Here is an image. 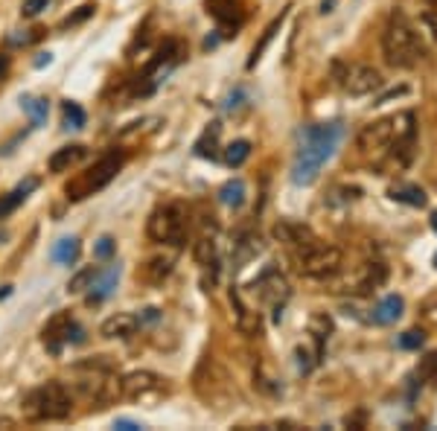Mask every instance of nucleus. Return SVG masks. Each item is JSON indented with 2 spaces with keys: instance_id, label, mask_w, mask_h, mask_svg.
<instances>
[{
  "instance_id": "43",
  "label": "nucleus",
  "mask_w": 437,
  "mask_h": 431,
  "mask_svg": "<svg viewBox=\"0 0 437 431\" xmlns=\"http://www.w3.org/2000/svg\"><path fill=\"white\" fill-rule=\"evenodd\" d=\"M6 295H9V286H6V289H0V298H6Z\"/></svg>"
},
{
  "instance_id": "15",
  "label": "nucleus",
  "mask_w": 437,
  "mask_h": 431,
  "mask_svg": "<svg viewBox=\"0 0 437 431\" xmlns=\"http://www.w3.org/2000/svg\"><path fill=\"white\" fill-rule=\"evenodd\" d=\"M385 280H388V268L382 263H367L359 277H356L353 291H356V295H370V291H376Z\"/></svg>"
},
{
  "instance_id": "11",
  "label": "nucleus",
  "mask_w": 437,
  "mask_h": 431,
  "mask_svg": "<svg viewBox=\"0 0 437 431\" xmlns=\"http://www.w3.org/2000/svg\"><path fill=\"white\" fill-rule=\"evenodd\" d=\"M161 390V376L152 370H131L120 379V397L123 399H143Z\"/></svg>"
},
{
  "instance_id": "12",
  "label": "nucleus",
  "mask_w": 437,
  "mask_h": 431,
  "mask_svg": "<svg viewBox=\"0 0 437 431\" xmlns=\"http://www.w3.org/2000/svg\"><path fill=\"white\" fill-rule=\"evenodd\" d=\"M274 237L280 239V242H286L289 248H306V245L315 242V233H312L306 225L292 222V219L277 222V225H274Z\"/></svg>"
},
{
  "instance_id": "18",
  "label": "nucleus",
  "mask_w": 437,
  "mask_h": 431,
  "mask_svg": "<svg viewBox=\"0 0 437 431\" xmlns=\"http://www.w3.org/2000/svg\"><path fill=\"white\" fill-rule=\"evenodd\" d=\"M117 280H120V265H108L103 274H96V277H93V291H91V303H99V300H105L108 295H111V291L117 289Z\"/></svg>"
},
{
  "instance_id": "36",
  "label": "nucleus",
  "mask_w": 437,
  "mask_h": 431,
  "mask_svg": "<svg viewBox=\"0 0 437 431\" xmlns=\"http://www.w3.org/2000/svg\"><path fill=\"white\" fill-rule=\"evenodd\" d=\"M114 428H120V431H137V428H143V425L134 423V420H117Z\"/></svg>"
},
{
  "instance_id": "44",
  "label": "nucleus",
  "mask_w": 437,
  "mask_h": 431,
  "mask_svg": "<svg viewBox=\"0 0 437 431\" xmlns=\"http://www.w3.org/2000/svg\"><path fill=\"white\" fill-rule=\"evenodd\" d=\"M4 239H6V233H0V242H4Z\"/></svg>"
},
{
  "instance_id": "41",
  "label": "nucleus",
  "mask_w": 437,
  "mask_h": 431,
  "mask_svg": "<svg viewBox=\"0 0 437 431\" xmlns=\"http://www.w3.org/2000/svg\"><path fill=\"white\" fill-rule=\"evenodd\" d=\"M431 230H434V233H437V210H434V213H431Z\"/></svg>"
},
{
  "instance_id": "4",
  "label": "nucleus",
  "mask_w": 437,
  "mask_h": 431,
  "mask_svg": "<svg viewBox=\"0 0 437 431\" xmlns=\"http://www.w3.org/2000/svg\"><path fill=\"white\" fill-rule=\"evenodd\" d=\"M123 161H126V154L117 152V149L108 152V154H103V158H99L91 169H85L82 175H76V178L65 187L67 199H70V201H82V199H88V195L99 192L103 187H108V184L117 178V172H120Z\"/></svg>"
},
{
  "instance_id": "40",
  "label": "nucleus",
  "mask_w": 437,
  "mask_h": 431,
  "mask_svg": "<svg viewBox=\"0 0 437 431\" xmlns=\"http://www.w3.org/2000/svg\"><path fill=\"white\" fill-rule=\"evenodd\" d=\"M50 58H53L50 53H41V58H38V62H35V65H38V67H44V65H50Z\"/></svg>"
},
{
  "instance_id": "21",
  "label": "nucleus",
  "mask_w": 437,
  "mask_h": 431,
  "mask_svg": "<svg viewBox=\"0 0 437 431\" xmlns=\"http://www.w3.org/2000/svg\"><path fill=\"white\" fill-rule=\"evenodd\" d=\"M85 158V146H65V149H58L53 152V158H50V172H70L79 161Z\"/></svg>"
},
{
  "instance_id": "14",
  "label": "nucleus",
  "mask_w": 437,
  "mask_h": 431,
  "mask_svg": "<svg viewBox=\"0 0 437 431\" xmlns=\"http://www.w3.org/2000/svg\"><path fill=\"white\" fill-rule=\"evenodd\" d=\"M70 324H73L70 312H58V315H53V318L47 321V326H44V344H47L53 352H58V350H62V344H67V329H70Z\"/></svg>"
},
{
  "instance_id": "32",
  "label": "nucleus",
  "mask_w": 437,
  "mask_h": 431,
  "mask_svg": "<svg viewBox=\"0 0 437 431\" xmlns=\"http://www.w3.org/2000/svg\"><path fill=\"white\" fill-rule=\"evenodd\" d=\"M330 332H332V321L327 315H315L312 318V336L318 338V344H324V338H330Z\"/></svg>"
},
{
  "instance_id": "34",
  "label": "nucleus",
  "mask_w": 437,
  "mask_h": 431,
  "mask_svg": "<svg viewBox=\"0 0 437 431\" xmlns=\"http://www.w3.org/2000/svg\"><path fill=\"white\" fill-rule=\"evenodd\" d=\"M50 0H24V6H21V15L24 18H35V15H41L47 9Z\"/></svg>"
},
{
  "instance_id": "9",
  "label": "nucleus",
  "mask_w": 437,
  "mask_h": 431,
  "mask_svg": "<svg viewBox=\"0 0 437 431\" xmlns=\"http://www.w3.org/2000/svg\"><path fill=\"white\" fill-rule=\"evenodd\" d=\"M256 289H260V300L274 309V321H280L283 318V303L289 300V283H286V277H283L280 271L266 268L263 277L256 280Z\"/></svg>"
},
{
  "instance_id": "23",
  "label": "nucleus",
  "mask_w": 437,
  "mask_h": 431,
  "mask_svg": "<svg viewBox=\"0 0 437 431\" xmlns=\"http://www.w3.org/2000/svg\"><path fill=\"white\" fill-rule=\"evenodd\" d=\"M169 271H172V260L155 257V260H149V263L143 265V280L152 283V286H157V283H164V280L169 277Z\"/></svg>"
},
{
  "instance_id": "20",
  "label": "nucleus",
  "mask_w": 437,
  "mask_h": 431,
  "mask_svg": "<svg viewBox=\"0 0 437 431\" xmlns=\"http://www.w3.org/2000/svg\"><path fill=\"white\" fill-rule=\"evenodd\" d=\"M388 195L393 201H400V204H408V207H426V192L423 187H417V184H393L388 190Z\"/></svg>"
},
{
  "instance_id": "10",
  "label": "nucleus",
  "mask_w": 437,
  "mask_h": 431,
  "mask_svg": "<svg viewBox=\"0 0 437 431\" xmlns=\"http://www.w3.org/2000/svg\"><path fill=\"white\" fill-rule=\"evenodd\" d=\"M393 143V117H382L356 134V149L359 152H385Z\"/></svg>"
},
{
  "instance_id": "38",
  "label": "nucleus",
  "mask_w": 437,
  "mask_h": 431,
  "mask_svg": "<svg viewBox=\"0 0 437 431\" xmlns=\"http://www.w3.org/2000/svg\"><path fill=\"white\" fill-rule=\"evenodd\" d=\"M403 93H408V88H396V91H388L385 96H379V102H376V105H382V102L393 100V96H403Z\"/></svg>"
},
{
  "instance_id": "6",
  "label": "nucleus",
  "mask_w": 437,
  "mask_h": 431,
  "mask_svg": "<svg viewBox=\"0 0 437 431\" xmlns=\"http://www.w3.org/2000/svg\"><path fill=\"white\" fill-rule=\"evenodd\" d=\"M146 233L152 242L167 245H184L187 239V213L181 204H164L149 216Z\"/></svg>"
},
{
  "instance_id": "28",
  "label": "nucleus",
  "mask_w": 437,
  "mask_h": 431,
  "mask_svg": "<svg viewBox=\"0 0 437 431\" xmlns=\"http://www.w3.org/2000/svg\"><path fill=\"white\" fill-rule=\"evenodd\" d=\"M193 257H195L198 265H216V263H213V260H216V242H213L210 237H202V239L195 242Z\"/></svg>"
},
{
  "instance_id": "24",
  "label": "nucleus",
  "mask_w": 437,
  "mask_h": 431,
  "mask_svg": "<svg viewBox=\"0 0 437 431\" xmlns=\"http://www.w3.org/2000/svg\"><path fill=\"white\" fill-rule=\"evenodd\" d=\"M21 108L30 114L32 128H41L47 123V100H38V96H21Z\"/></svg>"
},
{
  "instance_id": "1",
  "label": "nucleus",
  "mask_w": 437,
  "mask_h": 431,
  "mask_svg": "<svg viewBox=\"0 0 437 431\" xmlns=\"http://www.w3.org/2000/svg\"><path fill=\"white\" fill-rule=\"evenodd\" d=\"M344 140V126L341 123H321L309 126L301 134V146H297L294 164H292V181L297 187H309L318 181L324 164L335 154V149Z\"/></svg>"
},
{
  "instance_id": "33",
  "label": "nucleus",
  "mask_w": 437,
  "mask_h": 431,
  "mask_svg": "<svg viewBox=\"0 0 437 431\" xmlns=\"http://www.w3.org/2000/svg\"><path fill=\"white\" fill-rule=\"evenodd\" d=\"M93 9H96L93 4H85V6H79V9L73 12V15H67V18H65V21H62V27H76V24L88 21V18L93 15Z\"/></svg>"
},
{
  "instance_id": "13",
  "label": "nucleus",
  "mask_w": 437,
  "mask_h": 431,
  "mask_svg": "<svg viewBox=\"0 0 437 431\" xmlns=\"http://www.w3.org/2000/svg\"><path fill=\"white\" fill-rule=\"evenodd\" d=\"M137 326H141V318L131 315V312H117V315L105 318L103 326H99V336L103 338H129L137 332Z\"/></svg>"
},
{
  "instance_id": "5",
  "label": "nucleus",
  "mask_w": 437,
  "mask_h": 431,
  "mask_svg": "<svg viewBox=\"0 0 437 431\" xmlns=\"http://www.w3.org/2000/svg\"><path fill=\"white\" fill-rule=\"evenodd\" d=\"M79 370H82V376H79L76 387L85 399H93L96 405H105V402L120 397V379L111 373L108 362H88V364H79Z\"/></svg>"
},
{
  "instance_id": "22",
  "label": "nucleus",
  "mask_w": 437,
  "mask_h": 431,
  "mask_svg": "<svg viewBox=\"0 0 437 431\" xmlns=\"http://www.w3.org/2000/svg\"><path fill=\"white\" fill-rule=\"evenodd\" d=\"M218 201H222L225 207H242V201H245V181L242 178H230L228 184H222V190H218Z\"/></svg>"
},
{
  "instance_id": "16",
  "label": "nucleus",
  "mask_w": 437,
  "mask_h": 431,
  "mask_svg": "<svg viewBox=\"0 0 437 431\" xmlns=\"http://www.w3.org/2000/svg\"><path fill=\"white\" fill-rule=\"evenodd\" d=\"M403 312H405V300L400 295H388L382 298L379 303H376L373 309V324H379V326H391L403 318Z\"/></svg>"
},
{
  "instance_id": "42",
  "label": "nucleus",
  "mask_w": 437,
  "mask_h": 431,
  "mask_svg": "<svg viewBox=\"0 0 437 431\" xmlns=\"http://www.w3.org/2000/svg\"><path fill=\"white\" fill-rule=\"evenodd\" d=\"M6 65H9V58L4 55V58H0V73H4V70H6Z\"/></svg>"
},
{
  "instance_id": "8",
  "label": "nucleus",
  "mask_w": 437,
  "mask_h": 431,
  "mask_svg": "<svg viewBox=\"0 0 437 431\" xmlns=\"http://www.w3.org/2000/svg\"><path fill=\"white\" fill-rule=\"evenodd\" d=\"M335 73V82H339L350 96H367L373 91L382 88V73L370 67V65H344V62H335L332 65Z\"/></svg>"
},
{
  "instance_id": "27",
  "label": "nucleus",
  "mask_w": 437,
  "mask_h": 431,
  "mask_svg": "<svg viewBox=\"0 0 437 431\" xmlns=\"http://www.w3.org/2000/svg\"><path fill=\"white\" fill-rule=\"evenodd\" d=\"M251 154V143L248 140H233L225 146V164L228 166H242Z\"/></svg>"
},
{
  "instance_id": "3",
  "label": "nucleus",
  "mask_w": 437,
  "mask_h": 431,
  "mask_svg": "<svg viewBox=\"0 0 437 431\" xmlns=\"http://www.w3.org/2000/svg\"><path fill=\"white\" fill-rule=\"evenodd\" d=\"M21 408H24V417L32 423L65 420V417H70L73 399H70V390L62 382H44L30 390Z\"/></svg>"
},
{
  "instance_id": "39",
  "label": "nucleus",
  "mask_w": 437,
  "mask_h": 431,
  "mask_svg": "<svg viewBox=\"0 0 437 431\" xmlns=\"http://www.w3.org/2000/svg\"><path fill=\"white\" fill-rule=\"evenodd\" d=\"M426 24L434 29V35H437V15L434 12H426Z\"/></svg>"
},
{
  "instance_id": "2",
  "label": "nucleus",
  "mask_w": 437,
  "mask_h": 431,
  "mask_svg": "<svg viewBox=\"0 0 437 431\" xmlns=\"http://www.w3.org/2000/svg\"><path fill=\"white\" fill-rule=\"evenodd\" d=\"M382 53H385V62L391 67H417L426 58V47L420 41V32L411 27V21L403 12H393L391 21L382 32Z\"/></svg>"
},
{
  "instance_id": "19",
  "label": "nucleus",
  "mask_w": 437,
  "mask_h": 431,
  "mask_svg": "<svg viewBox=\"0 0 437 431\" xmlns=\"http://www.w3.org/2000/svg\"><path fill=\"white\" fill-rule=\"evenodd\" d=\"M32 190H38V178H27V181L18 184L12 192H6L4 199H0V219H6V216H9L12 210H18V204H21Z\"/></svg>"
},
{
  "instance_id": "26",
  "label": "nucleus",
  "mask_w": 437,
  "mask_h": 431,
  "mask_svg": "<svg viewBox=\"0 0 437 431\" xmlns=\"http://www.w3.org/2000/svg\"><path fill=\"white\" fill-rule=\"evenodd\" d=\"M283 18H286V12H280V18H274V21L268 24V29L263 32V38H260V44H256L254 50H251V58H248V70L256 65V62H260V58H263V53H266V47L271 44V38H274V32L277 29H280V24H283Z\"/></svg>"
},
{
  "instance_id": "7",
  "label": "nucleus",
  "mask_w": 437,
  "mask_h": 431,
  "mask_svg": "<svg viewBox=\"0 0 437 431\" xmlns=\"http://www.w3.org/2000/svg\"><path fill=\"white\" fill-rule=\"evenodd\" d=\"M294 263H297V271L304 274L309 280H324V277H332V274L341 271V251L332 248V245H306L294 253Z\"/></svg>"
},
{
  "instance_id": "30",
  "label": "nucleus",
  "mask_w": 437,
  "mask_h": 431,
  "mask_svg": "<svg viewBox=\"0 0 437 431\" xmlns=\"http://www.w3.org/2000/svg\"><path fill=\"white\" fill-rule=\"evenodd\" d=\"M62 114H65V126H67V128H82V126H85V120H88L85 111L79 108L76 102H70V100L62 105Z\"/></svg>"
},
{
  "instance_id": "17",
  "label": "nucleus",
  "mask_w": 437,
  "mask_h": 431,
  "mask_svg": "<svg viewBox=\"0 0 437 431\" xmlns=\"http://www.w3.org/2000/svg\"><path fill=\"white\" fill-rule=\"evenodd\" d=\"M230 303L236 306V324H240V329L245 332V336H260L263 332V324H260V315L256 312H251L245 303H242V298H240V291H230Z\"/></svg>"
},
{
  "instance_id": "35",
  "label": "nucleus",
  "mask_w": 437,
  "mask_h": 431,
  "mask_svg": "<svg viewBox=\"0 0 437 431\" xmlns=\"http://www.w3.org/2000/svg\"><path fill=\"white\" fill-rule=\"evenodd\" d=\"M111 253H114V239L111 237H103L96 242V257L99 260H111Z\"/></svg>"
},
{
  "instance_id": "37",
  "label": "nucleus",
  "mask_w": 437,
  "mask_h": 431,
  "mask_svg": "<svg viewBox=\"0 0 437 431\" xmlns=\"http://www.w3.org/2000/svg\"><path fill=\"white\" fill-rule=\"evenodd\" d=\"M157 318H161V312H157L155 306H149L143 315H141V324H152V321H157Z\"/></svg>"
},
{
  "instance_id": "31",
  "label": "nucleus",
  "mask_w": 437,
  "mask_h": 431,
  "mask_svg": "<svg viewBox=\"0 0 437 431\" xmlns=\"http://www.w3.org/2000/svg\"><path fill=\"white\" fill-rule=\"evenodd\" d=\"M426 344V332L423 329H408L400 336V347L403 350H420Z\"/></svg>"
},
{
  "instance_id": "25",
  "label": "nucleus",
  "mask_w": 437,
  "mask_h": 431,
  "mask_svg": "<svg viewBox=\"0 0 437 431\" xmlns=\"http://www.w3.org/2000/svg\"><path fill=\"white\" fill-rule=\"evenodd\" d=\"M53 260L62 263V265L76 263V260H79V239H73V237L58 239V242L53 245Z\"/></svg>"
},
{
  "instance_id": "29",
  "label": "nucleus",
  "mask_w": 437,
  "mask_h": 431,
  "mask_svg": "<svg viewBox=\"0 0 437 431\" xmlns=\"http://www.w3.org/2000/svg\"><path fill=\"white\" fill-rule=\"evenodd\" d=\"M96 268H82L76 274V277H70V283H67V291L70 295H79V291H85V289H91L93 286V277H96Z\"/></svg>"
},
{
  "instance_id": "45",
  "label": "nucleus",
  "mask_w": 437,
  "mask_h": 431,
  "mask_svg": "<svg viewBox=\"0 0 437 431\" xmlns=\"http://www.w3.org/2000/svg\"><path fill=\"white\" fill-rule=\"evenodd\" d=\"M434 265H437V253H434Z\"/></svg>"
}]
</instances>
